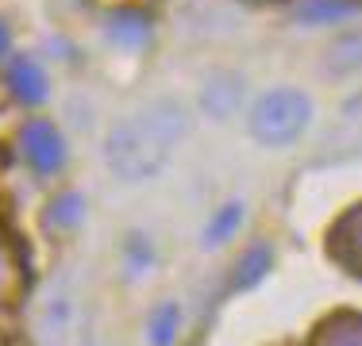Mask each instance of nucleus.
<instances>
[{
    "label": "nucleus",
    "instance_id": "nucleus-1",
    "mask_svg": "<svg viewBox=\"0 0 362 346\" xmlns=\"http://www.w3.org/2000/svg\"><path fill=\"white\" fill-rule=\"evenodd\" d=\"M305 119H308L305 97L281 89V93H270L266 100H258V108L251 116V131H255V138H262V143H289V138L305 127Z\"/></svg>",
    "mask_w": 362,
    "mask_h": 346
},
{
    "label": "nucleus",
    "instance_id": "nucleus-2",
    "mask_svg": "<svg viewBox=\"0 0 362 346\" xmlns=\"http://www.w3.org/2000/svg\"><path fill=\"white\" fill-rule=\"evenodd\" d=\"M23 146H28L31 162H35L39 169H54L58 162H62V143H58L54 127H47V124H31L28 131H23Z\"/></svg>",
    "mask_w": 362,
    "mask_h": 346
},
{
    "label": "nucleus",
    "instance_id": "nucleus-3",
    "mask_svg": "<svg viewBox=\"0 0 362 346\" xmlns=\"http://www.w3.org/2000/svg\"><path fill=\"white\" fill-rule=\"evenodd\" d=\"M12 81H16V89H20V97H28V100H42V93H47V85H42V73L31 62H20L12 69Z\"/></svg>",
    "mask_w": 362,
    "mask_h": 346
},
{
    "label": "nucleus",
    "instance_id": "nucleus-4",
    "mask_svg": "<svg viewBox=\"0 0 362 346\" xmlns=\"http://www.w3.org/2000/svg\"><path fill=\"white\" fill-rule=\"evenodd\" d=\"M174 323H177V311H174V308H166L158 319H154V342L166 346V342H170V331H174Z\"/></svg>",
    "mask_w": 362,
    "mask_h": 346
},
{
    "label": "nucleus",
    "instance_id": "nucleus-5",
    "mask_svg": "<svg viewBox=\"0 0 362 346\" xmlns=\"http://www.w3.org/2000/svg\"><path fill=\"white\" fill-rule=\"evenodd\" d=\"M235 220H239V212H235V208H228V212H223V220H220L216 227L209 231V235H212V239H220V235H223V231H228V227H231V223H235Z\"/></svg>",
    "mask_w": 362,
    "mask_h": 346
},
{
    "label": "nucleus",
    "instance_id": "nucleus-6",
    "mask_svg": "<svg viewBox=\"0 0 362 346\" xmlns=\"http://www.w3.org/2000/svg\"><path fill=\"white\" fill-rule=\"evenodd\" d=\"M0 50H4V31H0Z\"/></svg>",
    "mask_w": 362,
    "mask_h": 346
}]
</instances>
